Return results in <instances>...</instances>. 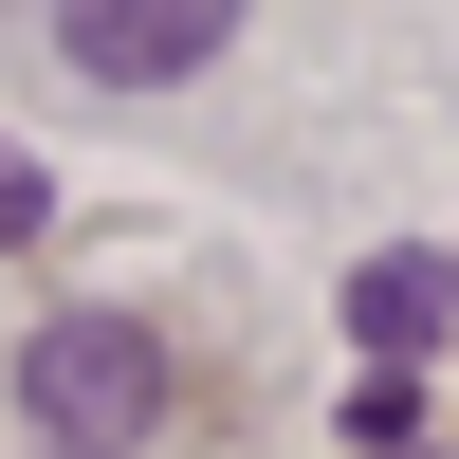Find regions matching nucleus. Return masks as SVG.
Here are the masks:
<instances>
[{"label": "nucleus", "mask_w": 459, "mask_h": 459, "mask_svg": "<svg viewBox=\"0 0 459 459\" xmlns=\"http://www.w3.org/2000/svg\"><path fill=\"white\" fill-rule=\"evenodd\" d=\"M19 423H37V459H147V423H166V331L147 313H37L19 331Z\"/></svg>", "instance_id": "nucleus-1"}, {"label": "nucleus", "mask_w": 459, "mask_h": 459, "mask_svg": "<svg viewBox=\"0 0 459 459\" xmlns=\"http://www.w3.org/2000/svg\"><path fill=\"white\" fill-rule=\"evenodd\" d=\"M386 459H423V441H386Z\"/></svg>", "instance_id": "nucleus-4"}, {"label": "nucleus", "mask_w": 459, "mask_h": 459, "mask_svg": "<svg viewBox=\"0 0 459 459\" xmlns=\"http://www.w3.org/2000/svg\"><path fill=\"white\" fill-rule=\"evenodd\" d=\"M56 19V56L92 74V92H184V74L239 37V0H37Z\"/></svg>", "instance_id": "nucleus-2"}, {"label": "nucleus", "mask_w": 459, "mask_h": 459, "mask_svg": "<svg viewBox=\"0 0 459 459\" xmlns=\"http://www.w3.org/2000/svg\"><path fill=\"white\" fill-rule=\"evenodd\" d=\"M441 294H459V257H368V276H350V350L404 368V350L441 331Z\"/></svg>", "instance_id": "nucleus-3"}]
</instances>
